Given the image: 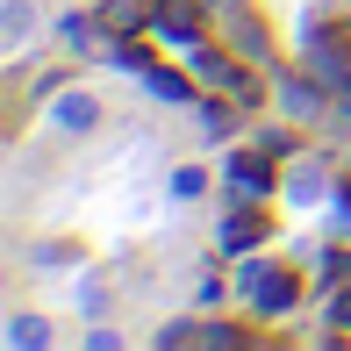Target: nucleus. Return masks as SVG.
<instances>
[{
	"instance_id": "1",
	"label": "nucleus",
	"mask_w": 351,
	"mask_h": 351,
	"mask_svg": "<svg viewBox=\"0 0 351 351\" xmlns=\"http://www.w3.org/2000/svg\"><path fill=\"white\" fill-rule=\"evenodd\" d=\"M143 36H151L158 51L194 58L201 43H208V22H201V8H194V0H151V8H143Z\"/></svg>"
},
{
	"instance_id": "2",
	"label": "nucleus",
	"mask_w": 351,
	"mask_h": 351,
	"mask_svg": "<svg viewBox=\"0 0 351 351\" xmlns=\"http://www.w3.org/2000/svg\"><path fill=\"white\" fill-rule=\"evenodd\" d=\"M244 294H251V308H258V315H287V308H294V294H301V280L287 273L280 258H244Z\"/></svg>"
},
{
	"instance_id": "3",
	"label": "nucleus",
	"mask_w": 351,
	"mask_h": 351,
	"mask_svg": "<svg viewBox=\"0 0 351 351\" xmlns=\"http://www.w3.org/2000/svg\"><path fill=\"white\" fill-rule=\"evenodd\" d=\"M194 72H201V79H208V86H215V93H230V101H237V108H251V101H258V93H265V86H258V79H251V65H237V58H222V51H215V43H201V51H194Z\"/></svg>"
},
{
	"instance_id": "4",
	"label": "nucleus",
	"mask_w": 351,
	"mask_h": 351,
	"mask_svg": "<svg viewBox=\"0 0 351 351\" xmlns=\"http://www.w3.org/2000/svg\"><path fill=\"white\" fill-rule=\"evenodd\" d=\"M51 130H58V136H93V130H101V101L65 79V86L51 93Z\"/></svg>"
},
{
	"instance_id": "5",
	"label": "nucleus",
	"mask_w": 351,
	"mask_h": 351,
	"mask_svg": "<svg viewBox=\"0 0 351 351\" xmlns=\"http://www.w3.org/2000/svg\"><path fill=\"white\" fill-rule=\"evenodd\" d=\"M273 165H280V158L273 151H265V143H258V151H237L230 158V186H237V194H251V201H273Z\"/></svg>"
},
{
	"instance_id": "6",
	"label": "nucleus",
	"mask_w": 351,
	"mask_h": 351,
	"mask_svg": "<svg viewBox=\"0 0 351 351\" xmlns=\"http://www.w3.org/2000/svg\"><path fill=\"white\" fill-rule=\"evenodd\" d=\"M265 230H273V222H265V208H251V194H244L230 215H222V251H258Z\"/></svg>"
},
{
	"instance_id": "7",
	"label": "nucleus",
	"mask_w": 351,
	"mask_h": 351,
	"mask_svg": "<svg viewBox=\"0 0 351 351\" xmlns=\"http://www.w3.org/2000/svg\"><path fill=\"white\" fill-rule=\"evenodd\" d=\"M273 101H280L287 122H315V115H323V93H315V79H301V72H280Z\"/></svg>"
},
{
	"instance_id": "8",
	"label": "nucleus",
	"mask_w": 351,
	"mask_h": 351,
	"mask_svg": "<svg viewBox=\"0 0 351 351\" xmlns=\"http://www.w3.org/2000/svg\"><path fill=\"white\" fill-rule=\"evenodd\" d=\"M136 72H143V86H151L158 101H186V93H194V79H186L180 65H158V58H143Z\"/></svg>"
},
{
	"instance_id": "9",
	"label": "nucleus",
	"mask_w": 351,
	"mask_h": 351,
	"mask_svg": "<svg viewBox=\"0 0 351 351\" xmlns=\"http://www.w3.org/2000/svg\"><path fill=\"white\" fill-rule=\"evenodd\" d=\"M0 36H8V51H22V43L36 36V8H29V0H8V8H0Z\"/></svg>"
},
{
	"instance_id": "10",
	"label": "nucleus",
	"mask_w": 351,
	"mask_h": 351,
	"mask_svg": "<svg viewBox=\"0 0 351 351\" xmlns=\"http://www.w3.org/2000/svg\"><path fill=\"white\" fill-rule=\"evenodd\" d=\"M8 344L14 351H43V344H58V330L43 323V315H14V323H8Z\"/></svg>"
},
{
	"instance_id": "11",
	"label": "nucleus",
	"mask_w": 351,
	"mask_h": 351,
	"mask_svg": "<svg viewBox=\"0 0 351 351\" xmlns=\"http://www.w3.org/2000/svg\"><path fill=\"white\" fill-rule=\"evenodd\" d=\"M201 130H208V136H230V130H237V101H230V93L201 108Z\"/></svg>"
},
{
	"instance_id": "12",
	"label": "nucleus",
	"mask_w": 351,
	"mask_h": 351,
	"mask_svg": "<svg viewBox=\"0 0 351 351\" xmlns=\"http://www.w3.org/2000/svg\"><path fill=\"white\" fill-rule=\"evenodd\" d=\"M201 186H208V172H201V165H180V172H172V194H180V201H194Z\"/></svg>"
},
{
	"instance_id": "13",
	"label": "nucleus",
	"mask_w": 351,
	"mask_h": 351,
	"mask_svg": "<svg viewBox=\"0 0 351 351\" xmlns=\"http://www.w3.org/2000/svg\"><path fill=\"white\" fill-rule=\"evenodd\" d=\"M330 330H351V280L330 294Z\"/></svg>"
}]
</instances>
